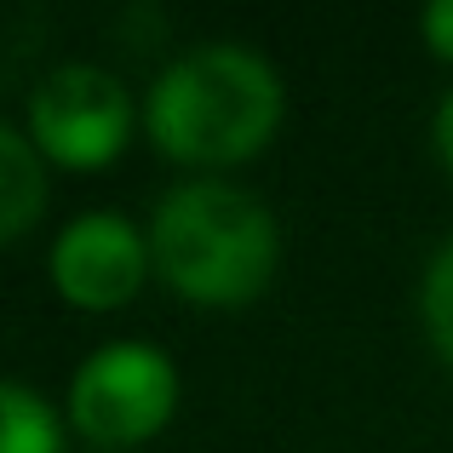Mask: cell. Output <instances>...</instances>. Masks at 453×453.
<instances>
[{"instance_id": "cell-4", "label": "cell", "mask_w": 453, "mask_h": 453, "mask_svg": "<svg viewBox=\"0 0 453 453\" xmlns=\"http://www.w3.org/2000/svg\"><path fill=\"white\" fill-rule=\"evenodd\" d=\"M133 92L98 64H58L29 92V138L58 166H110L133 138Z\"/></svg>"}, {"instance_id": "cell-8", "label": "cell", "mask_w": 453, "mask_h": 453, "mask_svg": "<svg viewBox=\"0 0 453 453\" xmlns=\"http://www.w3.org/2000/svg\"><path fill=\"white\" fill-rule=\"evenodd\" d=\"M419 310H425V327H431V344L453 367V242H442V253H436L431 270H425Z\"/></svg>"}, {"instance_id": "cell-3", "label": "cell", "mask_w": 453, "mask_h": 453, "mask_svg": "<svg viewBox=\"0 0 453 453\" xmlns=\"http://www.w3.org/2000/svg\"><path fill=\"white\" fill-rule=\"evenodd\" d=\"M178 408V367L166 350L144 339H115L75 367L69 419L98 453L138 448L173 419Z\"/></svg>"}, {"instance_id": "cell-10", "label": "cell", "mask_w": 453, "mask_h": 453, "mask_svg": "<svg viewBox=\"0 0 453 453\" xmlns=\"http://www.w3.org/2000/svg\"><path fill=\"white\" fill-rule=\"evenodd\" d=\"M436 150H442V161L453 173V92L442 98V110H436Z\"/></svg>"}, {"instance_id": "cell-2", "label": "cell", "mask_w": 453, "mask_h": 453, "mask_svg": "<svg viewBox=\"0 0 453 453\" xmlns=\"http://www.w3.org/2000/svg\"><path fill=\"white\" fill-rule=\"evenodd\" d=\"M155 276L189 304H247L270 288L281 258L276 212L242 184L196 178L161 196L150 219Z\"/></svg>"}, {"instance_id": "cell-5", "label": "cell", "mask_w": 453, "mask_h": 453, "mask_svg": "<svg viewBox=\"0 0 453 453\" xmlns=\"http://www.w3.org/2000/svg\"><path fill=\"white\" fill-rule=\"evenodd\" d=\"M46 270H52V288L69 304L121 310L127 299H138L155 258H150V235L127 212H81L58 230Z\"/></svg>"}, {"instance_id": "cell-1", "label": "cell", "mask_w": 453, "mask_h": 453, "mask_svg": "<svg viewBox=\"0 0 453 453\" xmlns=\"http://www.w3.org/2000/svg\"><path fill=\"white\" fill-rule=\"evenodd\" d=\"M288 92L265 52L242 41H207L155 75L144 98V127L166 161L235 166L276 138Z\"/></svg>"}, {"instance_id": "cell-9", "label": "cell", "mask_w": 453, "mask_h": 453, "mask_svg": "<svg viewBox=\"0 0 453 453\" xmlns=\"http://www.w3.org/2000/svg\"><path fill=\"white\" fill-rule=\"evenodd\" d=\"M419 29H425V41H431V52L453 64V0H431V6L419 12Z\"/></svg>"}, {"instance_id": "cell-7", "label": "cell", "mask_w": 453, "mask_h": 453, "mask_svg": "<svg viewBox=\"0 0 453 453\" xmlns=\"http://www.w3.org/2000/svg\"><path fill=\"white\" fill-rule=\"evenodd\" d=\"M0 453H64V425L29 385L0 379Z\"/></svg>"}, {"instance_id": "cell-6", "label": "cell", "mask_w": 453, "mask_h": 453, "mask_svg": "<svg viewBox=\"0 0 453 453\" xmlns=\"http://www.w3.org/2000/svg\"><path fill=\"white\" fill-rule=\"evenodd\" d=\"M46 212V155L0 121V242H18Z\"/></svg>"}]
</instances>
